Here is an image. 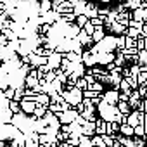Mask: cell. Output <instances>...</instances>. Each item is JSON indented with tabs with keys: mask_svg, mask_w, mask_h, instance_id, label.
<instances>
[{
	"mask_svg": "<svg viewBox=\"0 0 147 147\" xmlns=\"http://www.w3.org/2000/svg\"><path fill=\"white\" fill-rule=\"evenodd\" d=\"M95 2H114V0H95Z\"/></svg>",
	"mask_w": 147,
	"mask_h": 147,
	"instance_id": "1",
	"label": "cell"
}]
</instances>
